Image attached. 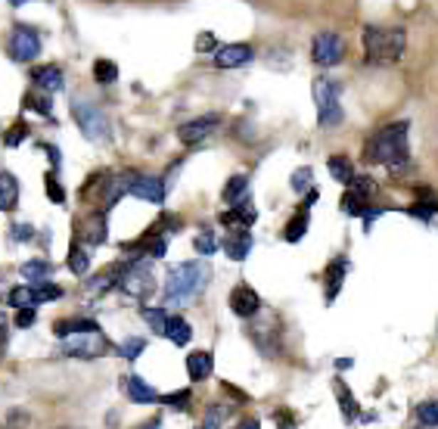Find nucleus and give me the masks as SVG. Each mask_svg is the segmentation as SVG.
<instances>
[{
	"mask_svg": "<svg viewBox=\"0 0 438 429\" xmlns=\"http://www.w3.org/2000/svg\"><path fill=\"white\" fill-rule=\"evenodd\" d=\"M414 414H417V420H419V426H438V398L419 401Z\"/></svg>",
	"mask_w": 438,
	"mask_h": 429,
	"instance_id": "nucleus-31",
	"label": "nucleus"
},
{
	"mask_svg": "<svg viewBox=\"0 0 438 429\" xmlns=\"http://www.w3.org/2000/svg\"><path fill=\"white\" fill-rule=\"evenodd\" d=\"M345 268H348V262H345V259L330 262V268H326V302H333V299L339 296L342 280H345Z\"/></svg>",
	"mask_w": 438,
	"mask_h": 429,
	"instance_id": "nucleus-22",
	"label": "nucleus"
},
{
	"mask_svg": "<svg viewBox=\"0 0 438 429\" xmlns=\"http://www.w3.org/2000/svg\"><path fill=\"white\" fill-rule=\"evenodd\" d=\"M84 239H88V246H100L103 239H106V214L103 212L90 214V218L84 221Z\"/></svg>",
	"mask_w": 438,
	"mask_h": 429,
	"instance_id": "nucleus-24",
	"label": "nucleus"
},
{
	"mask_svg": "<svg viewBox=\"0 0 438 429\" xmlns=\"http://www.w3.org/2000/svg\"><path fill=\"white\" fill-rule=\"evenodd\" d=\"M218 122H221L218 115H199V118H193V122H184L177 128L180 143H199V140H205V137L218 128Z\"/></svg>",
	"mask_w": 438,
	"mask_h": 429,
	"instance_id": "nucleus-12",
	"label": "nucleus"
},
{
	"mask_svg": "<svg viewBox=\"0 0 438 429\" xmlns=\"http://www.w3.org/2000/svg\"><path fill=\"white\" fill-rule=\"evenodd\" d=\"M72 115H75V122H78L81 134L88 137V140L100 143V140H106V137H109V118H106V113H103V109L97 106V103L75 100Z\"/></svg>",
	"mask_w": 438,
	"mask_h": 429,
	"instance_id": "nucleus-6",
	"label": "nucleus"
},
{
	"mask_svg": "<svg viewBox=\"0 0 438 429\" xmlns=\"http://www.w3.org/2000/svg\"><path fill=\"white\" fill-rule=\"evenodd\" d=\"M31 78H34V84H38L41 91L53 93V91L63 88V68H59V66H41V68H34Z\"/></svg>",
	"mask_w": 438,
	"mask_h": 429,
	"instance_id": "nucleus-21",
	"label": "nucleus"
},
{
	"mask_svg": "<svg viewBox=\"0 0 438 429\" xmlns=\"http://www.w3.org/2000/svg\"><path fill=\"white\" fill-rule=\"evenodd\" d=\"M143 351H146V339H140V336H131V339H125L122 346H118V355L127 358V361H134V358H140Z\"/></svg>",
	"mask_w": 438,
	"mask_h": 429,
	"instance_id": "nucleus-35",
	"label": "nucleus"
},
{
	"mask_svg": "<svg viewBox=\"0 0 438 429\" xmlns=\"http://www.w3.org/2000/svg\"><path fill=\"white\" fill-rule=\"evenodd\" d=\"M209 283V268L202 262H184L168 274L165 280V302L168 305H190L193 299L202 296Z\"/></svg>",
	"mask_w": 438,
	"mask_h": 429,
	"instance_id": "nucleus-3",
	"label": "nucleus"
},
{
	"mask_svg": "<svg viewBox=\"0 0 438 429\" xmlns=\"http://www.w3.org/2000/svg\"><path fill=\"white\" fill-rule=\"evenodd\" d=\"M236 429H261V423H259V420H252V417H249V420H239Z\"/></svg>",
	"mask_w": 438,
	"mask_h": 429,
	"instance_id": "nucleus-50",
	"label": "nucleus"
},
{
	"mask_svg": "<svg viewBox=\"0 0 438 429\" xmlns=\"http://www.w3.org/2000/svg\"><path fill=\"white\" fill-rule=\"evenodd\" d=\"M336 401L342 405V414L348 417V423H355V420L360 417V408H358V401L351 398V392H348L345 383H336Z\"/></svg>",
	"mask_w": 438,
	"mask_h": 429,
	"instance_id": "nucleus-30",
	"label": "nucleus"
},
{
	"mask_svg": "<svg viewBox=\"0 0 438 429\" xmlns=\"http://www.w3.org/2000/svg\"><path fill=\"white\" fill-rule=\"evenodd\" d=\"M221 417H224L221 408H209L205 410V420H202V429H221Z\"/></svg>",
	"mask_w": 438,
	"mask_h": 429,
	"instance_id": "nucleus-44",
	"label": "nucleus"
},
{
	"mask_svg": "<svg viewBox=\"0 0 438 429\" xmlns=\"http://www.w3.org/2000/svg\"><path fill=\"white\" fill-rule=\"evenodd\" d=\"M16 327L19 330H28L31 324H34V308H16Z\"/></svg>",
	"mask_w": 438,
	"mask_h": 429,
	"instance_id": "nucleus-43",
	"label": "nucleus"
},
{
	"mask_svg": "<svg viewBox=\"0 0 438 429\" xmlns=\"http://www.w3.org/2000/svg\"><path fill=\"white\" fill-rule=\"evenodd\" d=\"M44 153L50 156V162H53V168H59V150L53 147V143H44Z\"/></svg>",
	"mask_w": 438,
	"mask_h": 429,
	"instance_id": "nucleus-47",
	"label": "nucleus"
},
{
	"mask_svg": "<svg viewBox=\"0 0 438 429\" xmlns=\"http://www.w3.org/2000/svg\"><path fill=\"white\" fill-rule=\"evenodd\" d=\"M252 56H255V50L249 44H227L214 53V66L218 68H236V66L252 63Z\"/></svg>",
	"mask_w": 438,
	"mask_h": 429,
	"instance_id": "nucleus-13",
	"label": "nucleus"
},
{
	"mask_svg": "<svg viewBox=\"0 0 438 429\" xmlns=\"http://www.w3.org/2000/svg\"><path fill=\"white\" fill-rule=\"evenodd\" d=\"M59 429H72V426H59Z\"/></svg>",
	"mask_w": 438,
	"mask_h": 429,
	"instance_id": "nucleus-52",
	"label": "nucleus"
},
{
	"mask_svg": "<svg viewBox=\"0 0 438 429\" xmlns=\"http://www.w3.org/2000/svg\"><path fill=\"white\" fill-rule=\"evenodd\" d=\"M230 311L236 317H255L261 311V296L249 283H239V286L230 289Z\"/></svg>",
	"mask_w": 438,
	"mask_h": 429,
	"instance_id": "nucleus-10",
	"label": "nucleus"
},
{
	"mask_svg": "<svg viewBox=\"0 0 438 429\" xmlns=\"http://www.w3.org/2000/svg\"><path fill=\"white\" fill-rule=\"evenodd\" d=\"M10 53L19 63H31L41 53V34L31 25H16L13 29V41H10Z\"/></svg>",
	"mask_w": 438,
	"mask_h": 429,
	"instance_id": "nucleus-9",
	"label": "nucleus"
},
{
	"mask_svg": "<svg viewBox=\"0 0 438 429\" xmlns=\"http://www.w3.org/2000/svg\"><path fill=\"white\" fill-rule=\"evenodd\" d=\"M252 221H255V209L249 205V200H243L239 205H234L230 212L221 214V224H227V227H234V230H246Z\"/></svg>",
	"mask_w": 438,
	"mask_h": 429,
	"instance_id": "nucleus-16",
	"label": "nucleus"
},
{
	"mask_svg": "<svg viewBox=\"0 0 438 429\" xmlns=\"http://www.w3.org/2000/svg\"><path fill=\"white\" fill-rule=\"evenodd\" d=\"M44 184H47V196H50V202L63 205V202H66V190H63V184L56 181V175H53V171H50V175L44 177Z\"/></svg>",
	"mask_w": 438,
	"mask_h": 429,
	"instance_id": "nucleus-39",
	"label": "nucleus"
},
{
	"mask_svg": "<svg viewBox=\"0 0 438 429\" xmlns=\"http://www.w3.org/2000/svg\"><path fill=\"white\" fill-rule=\"evenodd\" d=\"M326 168H330V175H333V181H339V184H351L355 181V168H351V162L345 156H330V162H326Z\"/></svg>",
	"mask_w": 438,
	"mask_h": 429,
	"instance_id": "nucleus-26",
	"label": "nucleus"
},
{
	"mask_svg": "<svg viewBox=\"0 0 438 429\" xmlns=\"http://www.w3.org/2000/svg\"><path fill=\"white\" fill-rule=\"evenodd\" d=\"M311 177H314L311 168H298L296 175H292V190H296V193H308V190H311Z\"/></svg>",
	"mask_w": 438,
	"mask_h": 429,
	"instance_id": "nucleus-40",
	"label": "nucleus"
},
{
	"mask_svg": "<svg viewBox=\"0 0 438 429\" xmlns=\"http://www.w3.org/2000/svg\"><path fill=\"white\" fill-rule=\"evenodd\" d=\"M10 305L13 308H34L38 302H34V289L31 286H16L10 289Z\"/></svg>",
	"mask_w": 438,
	"mask_h": 429,
	"instance_id": "nucleus-36",
	"label": "nucleus"
},
{
	"mask_svg": "<svg viewBox=\"0 0 438 429\" xmlns=\"http://www.w3.org/2000/svg\"><path fill=\"white\" fill-rule=\"evenodd\" d=\"M162 336H168L174 346H187V342H190V336H193V327L184 321V317L171 314V321H168V327H165V333H162Z\"/></svg>",
	"mask_w": 438,
	"mask_h": 429,
	"instance_id": "nucleus-25",
	"label": "nucleus"
},
{
	"mask_svg": "<svg viewBox=\"0 0 438 429\" xmlns=\"http://www.w3.org/2000/svg\"><path fill=\"white\" fill-rule=\"evenodd\" d=\"M118 286L131 299H146V296L156 293V274H152V268L146 262L122 264V271H118Z\"/></svg>",
	"mask_w": 438,
	"mask_h": 429,
	"instance_id": "nucleus-5",
	"label": "nucleus"
},
{
	"mask_svg": "<svg viewBox=\"0 0 438 429\" xmlns=\"http://www.w3.org/2000/svg\"><path fill=\"white\" fill-rule=\"evenodd\" d=\"M25 137H28V125H25V122H16V125L10 128V131L4 134V147L16 150V147H19V143L25 140Z\"/></svg>",
	"mask_w": 438,
	"mask_h": 429,
	"instance_id": "nucleus-38",
	"label": "nucleus"
},
{
	"mask_svg": "<svg viewBox=\"0 0 438 429\" xmlns=\"http://www.w3.org/2000/svg\"><path fill=\"white\" fill-rule=\"evenodd\" d=\"M246 190H249V177L246 175H234L224 184V190H221V200H224L227 205H239L246 200Z\"/></svg>",
	"mask_w": 438,
	"mask_h": 429,
	"instance_id": "nucleus-23",
	"label": "nucleus"
},
{
	"mask_svg": "<svg viewBox=\"0 0 438 429\" xmlns=\"http://www.w3.org/2000/svg\"><path fill=\"white\" fill-rule=\"evenodd\" d=\"M143 321L150 324L156 333H165V327H168V321H171V314L165 311V308H143Z\"/></svg>",
	"mask_w": 438,
	"mask_h": 429,
	"instance_id": "nucleus-34",
	"label": "nucleus"
},
{
	"mask_svg": "<svg viewBox=\"0 0 438 429\" xmlns=\"http://www.w3.org/2000/svg\"><path fill=\"white\" fill-rule=\"evenodd\" d=\"M435 212H438V196L432 190H426V187L417 193V202L407 209V214H414V218H419V221H429Z\"/></svg>",
	"mask_w": 438,
	"mask_h": 429,
	"instance_id": "nucleus-20",
	"label": "nucleus"
},
{
	"mask_svg": "<svg viewBox=\"0 0 438 429\" xmlns=\"http://www.w3.org/2000/svg\"><path fill=\"white\" fill-rule=\"evenodd\" d=\"M68 271L78 274V277H84L90 271V252L78 243H72V249H68Z\"/></svg>",
	"mask_w": 438,
	"mask_h": 429,
	"instance_id": "nucleus-27",
	"label": "nucleus"
},
{
	"mask_svg": "<svg viewBox=\"0 0 438 429\" xmlns=\"http://www.w3.org/2000/svg\"><path fill=\"white\" fill-rule=\"evenodd\" d=\"M109 342L106 336L97 330V333H78V336H68L63 342V355L68 358H81V361H90V358H100L106 355Z\"/></svg>",
	"mask_w": 438,
	"mask_h": 429,
	"instance_id": "nucleus-7",
	"label": "nucleus"
},
{
	"mask_svg": "<svg viewBox=\"0 0 438 429\" xmlns=\"http://www.w3.org/2000/svg\"><path fill=\"white\" fill-rule=\"evenodd\" d=\"M342 56H345V41H342V34H336V31H320L311 41V59H314L317 66L330 68V66H336Z\"/></svg>",
	"mask_w": 438,
	"mask_h": 429,
	"instance_id": "nucleus-8",
	"label": "nucleus"
},
{
	"mask_svg": "<svg viewBox=\"0 0 438 429\" xmlns=\"http://www.w3.org/2000/svg\"><path fill=\"white\" fill-rule=\"evenodd\" d=\"M162 401H165V405H171V408H187V405H190V392H171V396H165V398H162Z\"/></svg>",
	"mask_w": 438,
	"mask_h": 429,
	"instance_id": "nucleus-45",
	"label": "nucleus"
},
{
	"mask_svg": "<svg viewBox=\"0 0 438 429\" xmlns=\"http://www.w3.org/2000/svg\"><path fill=\"white\" fill-rule=\"evenodd\" d=\"M314 106L320 128H336L342 122V103H339V84L333 78H314Z\"/></svg>",
	"mask_w": 438,
	"mask_h": 429,
	"instance_id": "nucleus-4",
	"label": "nucleus"
},
{
	"mask_svg": "<svg viewBox=\"0 0 438 429\" xmlns=\"http://www.w3.org/2000/svg\"><path fill=\"white\" fill-rule=\"evenodd\" d=\"M360 44H364L367 63L370 66H389L405 56L407 34L405 29H380V25H364L360 31Z\"/></svg>",
	"mask_w": 438,
	"mask_h": 429,
	"instance_id": "nucleus-2",
	"label": "nucleus"
},
{
	"mask_svg": "<svg viewBox=\"0 0 438 429\" xmlns=\"http://www.w3.org/2000/svg\"><path fill=\"white\" fill-rule=\"evenodd\" d=\"M305 230H308V205H302L296 218L286 224V230H283V239H286V243H298V239L305 237Z\"/></svg>",
	"mask_w": 438,
	"mask_h": 429,
	"instance_id": "nucleus-29",
	"label": "nucleus"
},
{
	"mask_svg": "<svg viewBox=\"0 0 438 429\" xmlns=\"http://www.w3.org/2000/svg\"><path fill=\"white\" fill-rule=\"evenodd\" d=\"M50 271H53V268H50V262H44V259H31V262L22 264V277L31 280V283H47Z\"/></svg>",
	"mask_w": 438,
	"mask_h": 429,
	"instance_id": "nucleus-28",
	"label": "nucleus"
},
{
	"mask_svg": "<svg viewBox=\"0 0 438 429\" xmlns=\"http://www.w3.org/2000/svg\"><path fill=\"white\" fill-rule=\"evenodd\" d=\"M34 302H56L63 296V289L53 286V283H34Z\"/></svg>",
	"mask_w": 438,
	"mask_h": 429,
	"instance_id": "nucleus-37",
	"label": "nucleus"
},
{
	"mask_svg": "<svg viewBox=\"0 0 438 429\" xmlns=\"http://www.w3.org/2000/svg\"><path fill=\"white\" fill-rule=\"evenodd\" d=\"M196 47H199L202 53H205V50H214V34H209V31L199 34V41H196Z\"/></svg>",
	"mask_w": 438,
	"mask_h": 429,
	"instance_id": "nucleus-46",
	"label": "nucleus"
},
{
	"mask_svg": "<svg viewBox=\"0 0 438 429\" xmlns=\"http://www.w3.org/2000/svg\"><path fill=\"white\" fill-rule=\"evenodd\" d=\"M6 348V317L0 314V351Z\"/></svg>",
	"mask_w": 438,
	"mask_h": 429,
	"instance_id": "nucleus-49",
	"label": "nucleus"
},
{
	"mask_svg": "<svg viewBox=\"0 0 438 429\" xmlns=\"http://www.w3.org/2000/svg\"><path fill=\"white\" fill-rule=\"evenodd\" d=\"M97 321L90 317H68V321H56L53 324V333L59 339H68V336H78V333H97Z\"/></svg>",
	"mask_w": 438,
	"mask_h": 429,
	"instance_id": "nucleus-15",
	"label": "nucleus"
},
{
	"mask_svg": "<svg viewBox=\"0 0 438 429\" xmlns=\"http://www.w3.org/2000/svg\"><path fill=\"white\" fill-rule=\"evenodd\" d=\"M93 78H97V84H113L118 78V66L113 59H97L93 63Z\"/></svg>",
	"mask_w": 438,
	"mask_h": 429,
	"instance_id": "nucleus-33",
	"label": "nucleus"
},
{
	"mask_svg": "<svg viewBox=\"0 0 438 429\" xmlns=\"http://www.w3.org/2000/svg\"><path fill=\"white\" fill-rule=\"evenodd\" d=\"M165 193H168V187H165V181H162V177L134 175V181H131V196H137V200L165 202Z\"/></svg>",
	"mask_w": 438,
	"mask_h": 429,
	"instance_id": "nucleus-11",
	"label": "nucleus"
},
{
	"mask_svg": "<svg viewBox=\"0 0 438 429\" xmlns=\"http://www.w3.org/2000/svg\"><path fill=\"white\" fill-rule=\"evenodd\" d=\"M187 376L193 383H202L212 376V355L209 351H190L187 355Z\"/></svg>",
	"mask_w": 438,
	"mask_h": 429,
	"instance_id": "nucleus-17",
	"label": "nucleus"
},
{
	"mask_svg": "<svg viewBox=\"0 0 438 429\" xmlns=\"http://www.w3.org/2000/svg\"><path fill=\"white\" fill-rule=\"evenodd\" d=\"M28 423H31V417H28V410H22V408L6 414V429H28Z\"/></svg>",
	"mask_w": 438,
	"mask_h": 429,
	"instance_id": "nucleus-41",
	"label": "nucleus"
},
{
	"mask_svg": "<svg viewBox=\"0 0 438 429\" xmlns=\"http://www.w3.org/2000/svg\"><path fill=\"white\" fill-rule=\"evenodd\" d=\"M10 4H13V6H22V4H25V0H10Z\"/></svg>",
	"mask_w": 438,
	"mask_h": 429,
	"instance_id": "nucleus-51",
	"label": "nucleus"
},
{
	"mask_svg": "<svg viewBox=\"0 0 438 429\" xmlns=\"http://www.w3.org/2000/svg\"><path fill=\"white\" fill-rule=\"evenodd\" d=\"M407 134H410L407 122H392V125L380 128V131L364 143V159L370 162V165H382L389 171H405L410 162Z\"/></svg>",
	"mask_w": 438,
	"mask_h": 429,
	"instance_id": "nucleus-1",
	"label": "nucleus"
},
{
	"mask_svg": "<svg viewBox=\"0 0 438 429\" xmlns=\"http://www.w3.org/2000/svg\"><path fill=\"white\" fill-rule=\"evenodd\" d=\"M249 249H252V237H249V230H234V237L224 243L227 259H234V262H246Z\"/></svg>",
	"mask_w": 438,
	"mask_h": 429,
	"instance_id": "nucleus-19",
	"label": "nucleus"
},
{
	"mask_svg": "<svg viewBox=\"0 0 438 429\" xmlns=\"http://www.w3.org/2000/svg\"><path fill=\"white\" fill-rule=\"evenodd\" d=\"M25 106L34 109V113H41V115H50V97H38V93H28V97H25Z\"/></svg>",
	"mask_w": 438,
	"mask_h": 429,
	"instance_id": "nucleus-42",
	"label": "nucleus"
},
{
	"mask_svg": "<svg viewBox=\"0 0 438 429\" xmlns=\"http://www.w3.org/2000/svg\"><path fill=\"white\" fill-rule=\"evenodd\" d=\"M125 392H127V398L137 401V405H156V401H162V396L156 389H152L150 383H143L140 376H127L125 380Z\"/></svg>",
	"mask_w": 438,
	"mask_h": 429,
	"instance_id": "nucleus-14",
	"label": "nucleus"
},
{
	"mask_svg": "<svg viewBox=\"0 0 438 429\" xmlns=\"http://www.w3.org/2000/svg\"><path fill=\"white\" fill-rule=\"evenodd\" d=\"M13 237H16V239H28V237H31V227H25V224L13 227Z\"/></svg>",
	"mask_w": 438,
	"mask_h": 429,
	"instance_id": "nucleus-48",
	"label": "nucleus"
},
{
	"mask_svg": "<svg viewBox=\"0 0 438 429\" xmlns=\"http://www.w3.org/2000/svg\"><path fill=\"white\" fill-rule=\"evenodd\" d=\"M193 246H196V252L199 255H214L221 249V239L214 237V230H199L193 239Z\"/></svg>",
	"mask_w": 438,
	"mask_h": 429,
	"instance_id": "nucleus-32",
	"label": "nucleus"
},
{
	"mask_svg": "<svg viewBox=\"0 0 438 429\" xmlns=\"http://www.w3.org/2000/svg\"><path fill=\"white\" fill-rule=\"evenodd\" d=\"M19 202V181L10 171H0V212H13Z\"/></svg>",
	"mask_w": 438,
	"mask_h": 429,
	"instance_id": "nucleus-18",
	"label": "nucleus"
}]
</instances>
